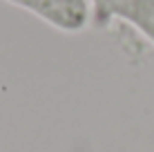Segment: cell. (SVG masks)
I'll list each match as a JSON object with an SVG mask.
<instances>
[{"instance_id":"1","label":"cell","mask_w":154,"mask_h":152,"mask_svg":"<svg viewBox=\"0 0 154 152\" xmlns=\"http://www.w3.org/2000/svg\"><path fill=\"white\" fill-rule=\"evenodd\" d=\"M5 2L38 16L42 23L63 34H81L92 23L89 0H5Z\"/></svg>"},{"instance_id":"2","label":"cell","mask_w":154,"mask_h":152,"mask_svg":"<svg viewBox=\"0 0 154 152\" xmlns=\"http://www.w3.org/2000/svg\"><path fill=\"white\" fill-rule=\"evenodd\" d=\"M92 20L107 23L112 18L125 20L154 45V0H89Z\"/></svg>"}]
</instances>
